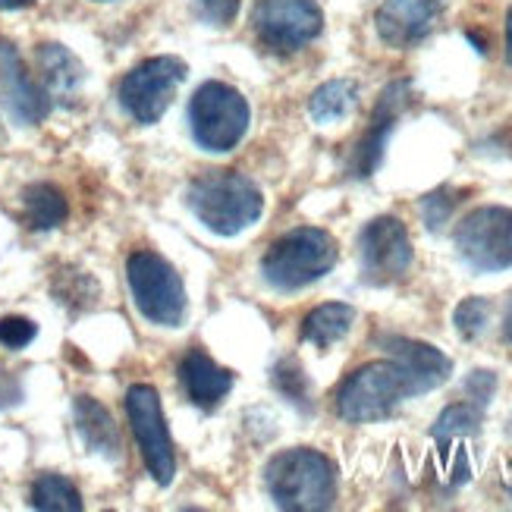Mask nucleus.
<instances>
[{
	"mask_svg": "<svg viewBox=\"0 0 512 512\" xmlns=\"http://www.w3.org/2000/svg\"><path fill=\"white\" fill-rule=\"evenodd\" d=\"M324 29V13L315 0H258L255 32L264 48L293 54Z\"/></svg>",
	"mask_w": 512,
	"mask_h": 512,
	"instance_id": "9d476101",
	"label": "nucleus"
},
{
	"mask_svg": "<svg viewBox=\"0 0 512 512\" xmlns=\"http://www.w3.org/2000/svg\"><path fill=\"white\" fill-rule=\"evenodd\" d=\"M456 202H459V198H456V192H450V189H437V192L425 195V202H421V214H425V224H428L431 230H440V227L450 220Z\"/></svg>",
	"mask_w": 512,
	"mask_h": 512,
	"instance_id": "393cba45",
	"label": "nucleus"
},
{
	"mask_svg": "<svg viewBox=\"0 0 512 512\" xmlns=\"http://www.w3.org/2000/svg\"><path fill=\"white\" fill-rule=\"evenodd\" d=\"M337 239L318 227H299L280 236L261 258V274L274 289L293 293L308 283L321 280L337 264Z\"/></svg>",
	"mask_w": 512,
	"mask_h": 512,
	"instance_id": "20e7f679",
	"label": "nucleus"
},
{
	"mask_svg": "<svg viewBox=\"0 0 512 512\" xmlns=\"http://www.w3.org/2000/svg\"><path fill=\"white\" fill-rule=\"evenodd\" d=\"M267 491L289 512H324L337 500V469L318 450H286L264 469Z\"/></svg>",
	"mask_w": 512,
	"mask_h": 512,
	"instance_id": "7ed1b4c3",
	"label": "nucleus"
},
{
	"mask_svg": "<svg viewBox=\"0 0 512 512\" xmlns=\"http://www.w3.org/2000/svg\"><path fill=\"white\" fill-rule=\"evenodd\" d=\"M98 4H107V0H98Z\"/></svg>",
	"mask_w": 512,
	"mask_h": 512,
	"instance_id": "2f4dec72",
	"label": "nucleus"
},
{
	"mask_svg": "<svg viewBox=\"0 0 512 512\" xmlns=\"http://www.w3.org/2000/svg\"><path fill=\"white\" fill-rule=\"evenodd\" d=\"M73 412H76V428L85 440V447L104 459L117 462L123 456L120 453L123 443H120V431L114 425V418H110V412L92 396H76Z\"/></svg>",
	"mask_w": 512,
	"mask_h": 512,
	"instance_id": "dca6fc26",
	"label": "nucleus"
},
{
	"mask_svg": "<svg viewBox=\"0 0 512 512\" xmlns=\"http://www.w3.org/2000/svg\"><path fill=\"white\" fill-rule=\"evenodd\" d=\"M390 359L371 362L355 371L337 393V412L352 425L390 418L412 396L431 393L450 381L453 362L428 343L403 337L384 340Z\"/></svg>",
	"mask_w": 512,
	"mask_h": 512,
	"instance_id": "f257e3e1",
	"label": "nucleus"
},
{
	"mask_svg": "<svg viewBox=\"0 0 512 512\" xmlns=\"http://www.w3.org/2000/svg\"><path fill=\"white\" fill-rule=\"evenodd\" d=\"M456 249L481 274L512 267V208L487 205L465 214L456 227Z\"/></svg>",
	"mask_w": 512,
	"mask_h": 512,
	"instance_id": "6e6552de",
	"label": "nucleus"
},
{
	"mask_svg": "<svg viewBox=\"0 0 512 512\" xmlns=\"http://www.w3.org/2000/svg\"><path fill=\"white\" fill-rule=\"evenodd\" d=\"M195 4L208 22H214V26H230L239 13V0H195Z\"/></svg>",
	"mask_w": 512,
	"mask_h": 512,
	"instance_id": "cd10ccee",
	"label": "nucleus"
},
{
	"mask_svg": "<svg viewBox=\"0 0 512 512\" xmlns=\"http://www.w3.org/2000/svg\"><path fill=\"white\" fill-rule=\"evenodd\" d=\"M497 390V374L494 371H472L469 381H465V393H469L472 403H478L481 409L491 403V396Z\"/></svg>",
	"mask_w": 512,
	"mask_h": 512,
	"instance_id": "bb28decb",
	"label": "nucleus"
},
{
	"mask_svg": "<svg viewBox=\"0 0 512 512\" xmlns=\"http://www.w3.org/2000/svg\"><path fill=\"white\" fill-rule=\"evenodd\" d=\"M506 337L512 343V305H509V315H506Z\"/></svg>",
	"mask_w": 512,
	"mask_h": 512,
	"instance_id": "7c9ffc66",
	"label": "nucleus"
},
{
	"mask_svg": "<svg viewBox=\"0 0 512 512\" xmlns=\"http://www.w3.org/2000/svg\"><path fill=\"white\" fill-rule=\"evenodd\" d=\"M409 98H412V82L409 79L390 82L384 88L381 101H377V107H374V117H371L368 132H365L359 142H355V148L349 154V173L352 176L365 180V176H371L377 167H381L387 139H390V132L396 129V120L406 110Z\"/></svg>",
	"mask_w": 512,
	"mask_h": 512,
	"instance_id": "ddd939ff",
	"label": "nucleus"
},
{
	"mask_svg": "<svg viewBox=\"0 0 512 512\" xmlns=\"http://www.w3.org/2000/svg\"><path fill=\"white\" fill-rule=\"evenodd\" d=\"M38 327L29 318H0V343L7 349H22L35 340Z\"/></svg>",
	"mask_w": 512,
	"mask_h": 512,
	"instance_id": "a878e982",
	"label": "nucleus"
},
{
	"mask_svg": "<svg viewBox=\"0 0 512 512\" xmlns=\"http://www.w3.org/2000/svg\"><path fill=\"white\" fill-rule=\"evenodd\" d=\"M183 79H186V63L180 57H151L123 76L117 98L132 120L151 126L164 117V110L170 107Z\"/></svg>",
	"mask_w": 512,
	"mask_h": 512,
	"instance_id": "0eeeda50",
	"label": "nucleus"
},
{
	"mask_svg": "<svg viewBox=\"0 0 512 512\" xmlns=\"http://www.w3.org/2000/svg\"><path fill=\"white\" fill-rule=\"evenodd\" d=\"M126 415L136 443L142 450V459L148 465L151 478L158 484H173L176 478V456H173V440L167 431V421L161 412V396L151 384H136L126 393Z\"/></svg>",
	"mask_w": 512,
	"mask_h": 512,
	"instance_id": "1a4fd4ad",
	"label": "nucleus"
},
{
	"mask_svg": "<svg viewBox=\"0 0 512 512\" xmlns=\"http://www.w3.org/2000/svg\"><path fill=\"white\" fill-rule=\"evenodd\" d=\"M453 321H456V330L462 333L465 340H475L487 330V321H491V302L478 299V296L465 299V302H459Z\"/></svg>",
	"mask_w": 512,
	"mask_h": 512,
	"instance_id": "b1692460",
	"label": "nucleus"
},
{
	"mask_svg": "<svg viewBox=\"0 0 512 512\" xmlns=\"http://www.w3.org/2000/svg\"><path fill=\"white\" fill-rule=\"evenodd\" d=\"M126 280L132 289L136 308L161 327H180L186 318V286L183 277L173 271V264L148 249L132 252L126 261Z\"/></svg>",
	"mask_w": 512,
	"mask_h": 512,
	"instance_id": "39448f33",
	"label": "nucleus"
},
{
	"mask_svg": "<svg viewBox=\"0 0 512 512\" xmlns=\"http://www.w3.org/2000/svg\"><path fill=\"white\" fill-rule=\"evenodd\" d=\"M355 101H359V88H355L349 79H333V82L321 85L318 92L311 95L308 114L315 123L327 126V123L346 120L355 110Z\"/></svg>",
	"mask_w": 512,
	"mask_h": 512,
	"instance_id": "aec40b11",
	"label": "nucleus"
},
{
	"mask_svg": "<svg viewBox=\"0 0 512 512\" xmlns=\"http://www.w3.org/2000/svg\"><path fill=\"white\" fill-rule=\"evenodd\" d=\"M186 202L192 214L217 236H236L249 230L264 214L261 189L236 170H214L189 186Z\"/></svg>",
	"mask_w": 512,
	"mask_h": 512,
	"instance_id": "f03ea898",
	"label": "nucleus"
},
{
	"mask_svg": "<svg viewBox=\"0 0 512 512\" xmlns=\"http://www.w3.org/2000/svg\"><path fill=\"white\" fill-rule=\"evenodd\" d=\"M352 321H355L352 305H343V302L318 305L315 311H308V318L302 321V340L318 349H330L352 330Z\"/></svg>",
	"mask_w": 512,
	"mask_h": 512,
	"instance_id": "a211bd4d",
	"label": "nucleus"
},
{
	"mask_svg": "<svg viewBox=\"0 0 512 512\" xmlns=\"http://www.w3.org/2000/svg\"><path fill=\"white\" fill-rule=\"evenodd\" d=\"M506 60H509V66H512V7H509V13H506Z\"/></svg>",
	"mask_w": 512,
	"mask_h": 512,
	"instance_id": "c85d7f7f",
	"label": "nucleus"
},
{
	"mask_svg": "<svg viewBox=\"0 0 512 512\" xmlns=\"http://www.w3.org/2000/svg\"><path fill=\"white\" fill-rule=\"evenodd\" d=\"M274 387L286 399H293L296 406L308 409V377H305V371H302V365L296 359H283L274 368Z\"/></svg>",
	"mask_w": 512,
	"mask_h": 512,
	"instance_id": "5701e85b",
	"label": "nucleus"
},
{
	"mask_svg": "<svg viewBox=\"0 0 512 512\" xmlns=\"http://www.w3.org/2000/svg\"><path fill=\"white\" fill-rule=\"evenodd\" d=\"M249 101L227 82H205L192 95V136L205 151H233L249 132Z\"/></svg>",
	"mask_w": 512,
	"mask_h": 512,
	"instance_id": "423d86ee",
	"label": "nucleus"
},
{
	"mask_svg": "<svg viewBox=\"0 0 512 512\" xmlns=\"http://www.w3.org/2000/svg\"><path fill=\"white\" fill-rule=\"evenodd\" d=\"M481 428V406L478 403H456L437 418L434 425V440L437 443H462Z\"/></svg>",
	"mask_w": 512,
	"mask_h": 512,
	"instance_id": "4be33fe9",
	"label": "nucleus"
},
{
	"mask_svg": "<svg viewBox=\"0 0 512 512\" xmlns=\"http://www.w3.org/2000/svg\"><path fill=\"white\" fill-rule=\"evenodd\" d=\"M32 506L41 512H82V497L63 475H41L32 487Z\"/></svg>",
	"mask_w": 512,
	"mask_h": 512,
	"instance_id": "412c9836",
	"label": "nucleus"
},
{
	"mask_svg": "<svg viewBox=\"0 0 512 512\" xmlns=\"http://www.w3.org/2000/svg\"><path fill=\"white\" fill-rule=\"evenodd\" d=\"M362 280L371 286L399 283L412 267V239L403 220L377 217L359 236Z\"/></svg>",
	"mask_w": 512,
	"mask_h": 512,
	"instance_id": "9b49d317",
	"label": "nucleus"
},
{
	"mask_svg": "<svg viewBox=\"0 0 512 512\" xmlns=\"http://www.w3.org/2000/svg\"><path fill=\"white\" fill-rule=\"evenodd\" d=\"M32 0H0V10H19V7H29Z\"/></svg>",
	"mask_w": 512,
	"mask_h": 512,
	"instance_id": "c756f323",
	"label": "nucleus"
},
{
	"mask_svg": "<svg viewBox=\"0 0 512 512\" xmlns=\"http://www.w3.org/2000/svg\"><path fill=\"white\" fill-rule=\"evenodd\" d=\"M443 10H447V0H384L374 16V26L384 44L403 51L415 48L434 32Z\"/></svg>",
	"mask_w": 512,
	"mask_h": 512,
	"instance_id": "4468645a",
	"label": "nucleus"
},
{
	"mask_svg": "<svg viewBox=\"0 0 512 512\" xmlns=\"http://www.w3.org/2000/svg\"><path fill=\"white\" fill-rule=\"evenodd\" d=\"M38 70H41V82H44L48 98H60V101L76 98L79 85L85 79L79 57L73 51H66L63 44H41L38 48Z\"/></svg>",
	"mask_w": 512,
	"mask_h": 512,
	"instance_id": "f3484780",
	"label": "nucleus"
},
{
	"mask_svg": "<svg viewBox=\"0 0 512 512\" xmlns=\"http://www.w3.org/2000/svg\"><path fill=\"white\" fill-rule=\"evenodd\" d=\"M180 384L189 403H195L198 409H217L233 390V374L220 368L202 349H189L180 362Z\"/></svg>",
	"mask_w": 512,
	"mask_h": 512,
	"instance_id": "2eb2a0df",
	"label": "nucleus"
},
{
	"mask_svg": "<svg viewBox=\"0 0 512 512\" xmlns=\"http://www.w3.org/2000/svg\"><path fill=\"white\" fill-rule=\"evenodd\" d=\"M22 205H26V220L32 230H54L70 214L63 192L51 183H32L22 192Z\"/></svg>",
	"mask_w": 512,
	"mask_h": 512,
	"instance_id": "6ab92c4d",
	"label": "nucleus"
},
{
	"mask_svg": "<svg viewBox=\"0 0 512 512\" xmlns=\"http://www.w3.org/2000/svg\"><path fill=\"white\" fill-rule=\"evenodd\" d=\"M0 104L22 126H35L51 114L48 92L32 79L19 51L7 38H0Z\"/></svg>",
	"mask_w": 512,
	"mask_h": 512,
	"instance_id": "f8f14e48",
	"label": "nucleus"
}]
</instances>
